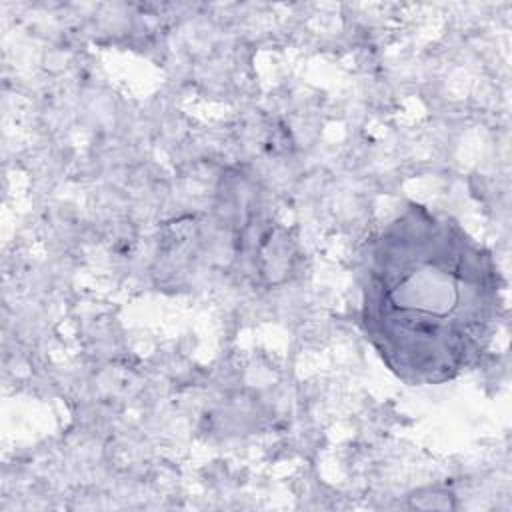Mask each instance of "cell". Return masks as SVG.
Returning <instances> with one entry per match:
<instances>
[{
	"label": "cell",
	"instance_id": "1",
	"mask_svg": "<svg viewBox=\"0 0 512 512\" xmlns=\"http://www.w3.org/2000/svg\"><path fill=\"white\" fill-rule=\"evenodd\" d=\"M362 330L408 384H442L480 362L502 314L490 250L442 210L410 202L370 240L362 264Z\"/></svg>",
	"mask_w": 512,
	"mask_h": 512
}]
</instances>
